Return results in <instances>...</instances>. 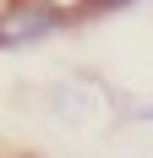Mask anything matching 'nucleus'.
Here are the masks:
<instances>
[{
    "instance_id": "obj_1",
    "label": "nucleus",
    "mask_w": 153,
    "mask_h": 158,
    "mask_svg": "<svg viewBox=\"0 0 153 158\" xmlns=\"http://www.w3.org/2000/svg\"><path fill=\"white\" fill-rule=\"evenodd\" d=\"M76 16L82 11H71V6H11L0 38H6V49H28V44H38V38H49V33L71 27Z\"/></svg>"
},
{
    "instance_id": "obj_2",
    "label": "nucleus",
    "mask_w": 153,
    "mask_h": 158,
    "mask_svg": "<svg viewBox=\"0 0 153 158\" xmlns=\"http://www.w3.org/2000/svg\"><path fill=\"white\" fill-rule=\"evenodd\" d=\"M11 6H66V0H11Z\"/></svg>"
}]
</instances>
